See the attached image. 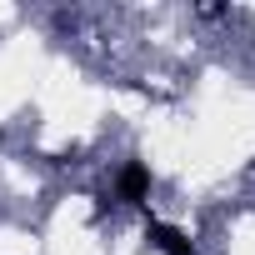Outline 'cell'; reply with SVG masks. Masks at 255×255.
<instances>
[{"mask_svg": "<svg viewBox=\"0 0 255 255\" xmlns=\"http://www.w3.org/2000/svg\"><path fill=\"white\" fill-rule=\"evenodd\" d=\"M115 190H120V200H125V205H140V200H145V190H150V170H145L140 160H130V165L120 170Z\"/></svg>", "mask_w": 255, "mask_h": 255, "instance_id": "1", "label": "cell"}, {"mask_svg": "<svg viewBox=\"0 0 255 255\" xmlns=\"http://www.w3.org/2000/svg\"><path fill=\"white\" fill-rule=\"evenodd\" d=\"M150 240H155L165 255H195V250H190V240H185L175 225H160V220H150Z\"/></svg>", "mask_w": 255, "mask_h": 255, "instance_id": "2", "label": "cell"}]
</instances>
